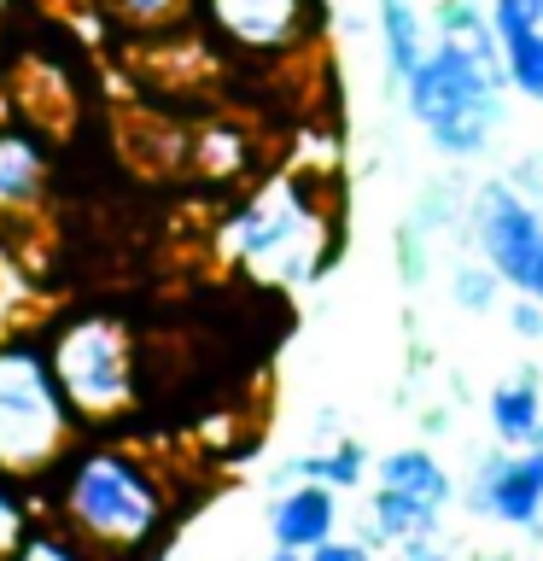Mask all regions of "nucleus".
<instances>
[{
	"mask_svg": "<svg viewBox=\"0 0 543 561\" xmlns=\"http://www.w3.org/2000/svg\"><path fill=\"white\" fill-rule=\"evenodd\" d=\"M53 526H65L100 561H152L175 533V503L147 456L88 433L42 480Z\"/></svg>",
	"mask_w": 543,
	"mask_h": 561,
	"instance_id": "1",
	"label": "nucleus"
},
{
	"mask_svg": "<svg viewBox=\"0 0 543 561\" xmlns=\"http://www.w3.org/2000/svg\"><path fill=\"white\" fill-rule=\"evenodd\" d=\"M88 438L53 375L42 340H0V473L18 485H42Z\"/></svg>",
	"mask_w": 543,
	"mask_h": 561,
	"instance_id": "2",
	"label": "nucleus"
},
{
	"mask_svg": "<svg viewBox=\"0 0 543 561\" xmlns=\"http://www.w3.org/2000/svg\"><path fill=\"white\" fill-rule=\"evenodd\" d=\"M502 65L444 35H432L420 65L403 77V105L444 158H480L490 147L502 123Z\"/></svg>",
	"mask_w": 543,
	"mask_h": 561,
	"instance_id": "3",
	"label": "nucleus"
},
{
	"mask_svg": "<svg viewBox=\"0 0 543 561\" xmlns=\"http://www.w3.org/2000/svg\"><path fill=\"white\" fill-rule=\"evenodd\" d=\"M322 252H327V210H322V187L304 182V175L263 182L222 222V257L275 280H310Z\"/></svg>",
	"mask_w": 543,
	"mask_h": 561,
	"instance_id": "4",
	"label": "nucleus"
},
{
	"mask_svg": "<svg viewBox=\"0 0 543 561\" xmlns=\"http://www.w3.org/2000/svg\"><path fill=\"white\" fill-rule=\"evenodd\" d=\"M42 351L59 375L70 410L88 433L112 427L140 403V368H135V333L105 310L65 316L42 333Z\"/></svg>",
	"mask_w": 543,
	"mask_h": 561,
	"instance_id": "5",
	"label": "nucleus"
},
{
	"mask_svg": "<svg viewBox=\"0 0 543 561\" xmlns=\"http://www.w3.org/2000/svg\"><path fill=\"white\" fill-rule=\"evenodd\" d=\"M193 18L205 30V47H222L234 59H292L315 47L322 7L315 0H193Z\"/></svg>",
	"mask_w": 543,
	"mask_h": 561,
	"instance_id": "6",
	"label": "nucleus"
},
{
	"mask_svg": "<svg viewBox=\"0 0 543 561\" xmlns=\"http://www.w3.org/2000/svg\"><path fill=\"white\" fill-rule=\"evenodd\" d=\"M467 228L508 293L543 298V210L525 199V187L485 182L467 205Z\"/></svg>",
	"mask_w": 543,
	"mask_h": 561,
	"instance_id": "7",
	"label": "nucleus"
},
{
	"mask_svg": "<svg viewBox=\"0 0 543 561\" xmlns=\"http://www.w3.org/2000/svg\"><path fill=\"white\" fill-rule=\"evenodd\" d=\"M467 508H480L485 520L497 526H532L543 533V456L525 445V450H508L497 445L490 456H480L467 480Z\"/></svg>",
	"mask_w": 543,
	"mask_h": 561,
	"instance_id": "8",
	"label": "nucleus"
},
{
	"mask_svg": "<svg viewBox=\"0 0 543 561\" xmlns=\"http://www.w3.org/2000/svg\"><path fill=\"white\" fill-rule=\"evenodd\" d=\"M269 533H275V550H292V556L315 550L322 538L339 533V491L315 480H292L269 508Z\"/></svg>",
	"mask_w": 543,
	"mask_h": 561,
	"instance_id": "9",
	"label": "nucleus"
},
{
	"mask_svg": "<svg viewBox=\"0 0 543 561\" xmlns=\"http://www.w3.org/2000/svg\"><path fill=\"white\" fill-rule=\"evenodd\" d=\"M47 199V147L30 129H0V217H24Z\"/></svg>",
	"mask_w": 543,
	"mask_h": 561,
	"instance_id": "10",
	"label": "nucleus"
},
{
	"mask_svg": "<svg viewBox=\"0 0 543 561\" xmlns=\"http://www.w3.org/2000/svg\"><path fill=\"white\" fill-rule=\"evenodd\" d=\"M485 421H490V438L508 450H525L543 427V386H538V368H515L502 386H490L485 398Z\"/></svg>",
	"mask_w": 543,
	"mask_h": 561,
	"instance_id": "11",
	"label": "nucleus"
},
{
	"mask_svg": "<svg viewBox=\"0 0 543 561\" xmlns=\"http://www.w3.org/2000/svg\"><path fill=\"white\" fill-rule=\"evenodd\" d=\"M374 485L385 491H397V497H415V503H427V508H444L450 503V468L438 462L432 450H420V445H403V450H385L380 462H374Z\"/></svg>",
	"mask_w": 543,
	"mask_h": 561,
	"instance_id": "12",
	"label": "nucleus"
},
{
	"mask_svg": "<svg viewBox=\"0 0 543 561\" xmlns=\"http://www.w3.org/2000/svg\"><path fill=\"white\" fill-rule=\"evenodd\" d=\"M438 515H444V508H427L415 497H397V491L374 485V503H368V520H362V543L397 550V543H409V538H438Z\"/></svg>",
	"mask_w": 543,
	"mask_h": 561,
	"instance_id": "13",
	"label": "nucleus"
},
{
	"mask_svg": "<svg viewBox=\"0 0 543 561\" xmlns=\"http://www.w3.org/2000/svg\"><path fill=\"white\" fill-rule=\"evenodd\" d=\"M374 30H380V53L385 70L403 82L427 53V18H420L415 0H374Z\"/></svg>",
	"mask_w": 543,
	"mask_h": 561,
	"instance_id": "14",
	"label": "nucleus"
},
{
	"mask_svg": "<svg viewBox=\"0 0 543 561\" xmlns=\"http://www.w3.org/2000/svg\"><path fill=\"white\" fill-rule=\"evenodd\" d=\"M362 473H368V450L357 445V438H339V445L310 450V456H298V462H287V480H315L327 491H357Z\"/></svg>",
	"mask_w": 543,
	"mask_h": 561,
	"instance_id": "15",
	"label": "nucleus"
},
{
	"mask_svg": "<svg viewBox=\"0 0 543 561\" xmlns=\"http://www.w3.org/2000/svg\"><path fill=\"white\" fill-rule=\"evenodd\" d=\"M497 65H502V88H515L520 100L543 105V24L520 30V35H502V42H497Z\"/></svg>",
	"mask_w": 543,
	"mask_h": 561,
	"instance_id": "16",
	"label": "nucleus"
},
{
	"mask_svg": "<svg viewBox=\"0 0 543 561\" xmlns=\"http://www.w3.org/2000/svg\"><path fill=\"white\" fill-rule=\"evenodd\" d=\"M100 7L112 12L123 30H140V35L175 30V24H187V18H193V0H100Z\"/></svg>",
	"mask_w": 543,
	"mask_h": 561,
	"instance_id": "17",
	"label": "nucleus"
},
{
	"mask_svg": "<svg viewBox=\"0 0 543 561\" xmlns=\"http://www.w3.org/2000/svg\"><path fill=\"white\" fill-rule=\"evenodd\" d=\"M438 35H444V42L473 47L480 59H497V35H490V18L473 12L467 0H444V7H438Z\"/></svg>",
	"mask_w": 543,
	"mask_h": 561,
	"instance_id": "18",
	"label": "nucleus"
},
{
	"mask_svg": "<svg viewBox=\"0 0 543 561\" xmlns=\"http://www.w3.org/2000/svg\"><path fill=\"white\" fill-rule=\"evenodd\" d=\"M30 526H35L30 491L0 473V561H12V556H18V543L30 538Z\"/></svg>",
	"mask_w": 543,
	"mask_h": 561,
	"instance_id": "19",
	"label": "nucleus"
},
{
	"mask_svg": "<svg viewBox=\"0 0 543 561\" xmlns=\"http://www.w3.org/2000/svg\"><path fill=\"white\" fill-rule=\"evenodd\" d=\"M12 561H100L94 550H88V543H77V538H70L65 533V526H42V520H35L30 526V538L24 543H18V556Z\"/></svg>",
	"mask_w": 543,
	"mask_h": 561,
	"instance_id": "20",
	"label": "nucleus"
},
{
	"mask_svg": "<svg viewBox=\"0 0 543 561\" xmlns=\"http://www.w3.org/2000/svg\"><path fill=\"white\" fill-rule=\"evenodd\" d=\"M497 293H502V280H497V270H490L485 257H480V263H462V270H455L450 298H455L462 310H490V305H497Z\"/></svg>",
	"mask_w": 543,
	"mask_h": 561,
	"instance_id": "21",
	"label": "nucleus"
},
{
	"mask_svg": "<svg viewBox=\"0 0 543 561\" xmlns=\"http://www.w3.org/2000/svg\"><path fill=\"white\" fill-rule=\"evenodd\" d=\"M485 18H490V35L502 42V35H520V30L543 24V0H490Z\"/></svg>",
	"mask_w": 543,
	"mask_h": 561,
	"instance_id": "22",
	"label": "nucleus"
},
{
	"mask_svg": "<svg viewBox=\"0 0 543 561\" xmlns=\"http://www.w3.org/2000/svg\"><path fill=\"white\" fill-rule=\"evenodd\" d=\"M304 561H380V550L374 543H362V538H322L315 550H304Z\"/></svg>",
	"mask_w": 543,
	"mask_h": 561,
	"instance_id": "23",
	"label": "nucleus"
},
{
	"mask_svg": "<svg viewBox=\"0 0 543 561\" xmlns=\"http://www.w3.org/2000/svg\"><path fill=\"white\" fill-rule=\"evenodd\" d=\"M508 328H515L520 340H543V298L515 293V305H508Z\"/></svg>",
	"mask_w": 543,
	"mask_h": 561,
	"instance_id": "24",
	"label": "nucleus"
},
{
	"mask_svg": "<svg viewBox=\"0 0 543 561\" xmlns=\"http://www.w3.org/2000/svg\"><path fill=\"white\" fill-rule=\"evenodd\" d=\"M392 561H455V556L438 550V538H409V543H397V550H392Z\"/></svg>",
	"mask_w": 543,
	"mask_h": 561,
	"instance_id": "25",
	"label": "nucleus"
},
{
	"mask_svg": "<svg viewBox=\"0 0 543 561\" xmlns=\"http://www.w3.org/2000/svg\"><path fill=\"white\" fill-rule=\"evenodd\" d=\"M263 561H304V556H292V550H275V556H263Z\"/></svg>",
	"mask_w": 543,
	"mask_h": 561,
	"instance_id": "26",
	"label": "nucleus"
},
{
	"mask_svg": "<svg viewBox=\"0 0 543 561\" xmlns=\"http://www.w3.org/2000/svg\"><path fill=\"white\" fill-rule=\"evenodd\" d=\"M532 450H538V456H543V427H538V438H532Z\"/></svg>",
	"mask_w": 543,
	"mask_h": 561,
	"instance_id": "27",
	"label": "nucleus"
},
{
	"mask_svg": "<svg viewBox=\"0 0 543 561\" xmlns=\"http://www.w3.org/2000/svg\"><path fill=\"white\" fill-rule=\"evenodd\" d=\"M467 561H508V556H467Z\"/></svg>",
	"mask_w": 543,
	"mask_h": 561,
	"instance_id": "28",
	"label": "nucleus"
},
{
	"mask_svg": "<svg viewBox=\"0 0 543 561\" xmlns=\"http://www.w3.org/2000/svg\"><path fill=\"white\" fill-rule=\"evenodd\" d=\"M7 12H12V0H0V18H7Z\"/></svg>",
	"mask_w": 543,
	"mask_h": 561,
	"instance_id": "29",
	"label": "nucleus"
}]
</instances>
